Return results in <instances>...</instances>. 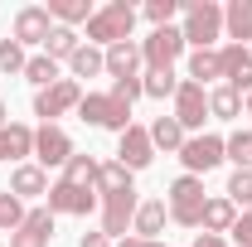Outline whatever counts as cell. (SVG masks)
<instances>
[{
	"label": "cell",
	"instance_id": "obj_38",
	"mask_svg": "<svg viewBox=\"0 0 252 247\" xmlns=\"http://www.w3.org/2000/svg\"><path fill=\"white\" fill-rule=\"evenodd\" d=\"M233 243L252 247V209H243V214H238V223H233Z\"/></svg>",
	"mask_w": 252,
	"mask_h": 247
},
{
	"label": "cell",
	"instance_id": "obj_21",
	"mask_svg": "<svg viewBox=\"0 0 252 247\" xmlns=\"http://www.w3.org/2000/svg\"><path fill=\"white\" fill-rule=\"evenodd\" d=\"M189 83H199V88H214V83H223L219 49H194V54H189Z\"/></svg>",
	"mask_w": 252,
	"mask_h": 247
},
{
	"label": "cell",
	"instance_id": "obj_37",
	"mask_svg": "<svg viewBox=\"0 0 252 247\" xmlns=\"http://www.w3.org/2000/svg\"><path fill=\"white\" fill-rule=\"evenodd\" d=\"M112 97H117L122 107H131L136 97H146V88H141V78H117V83H112Z\"/></svg>",
	"mask_w": 252,
	"mask_h": 247
},
{
	"label": "cell",
	"instance_id": "obj_24",
	"mask_svg": "<svg viewBox=\"0 0 252 247\" xmlns=\"http://www.w3.org/2000/svg\"><path fill=\"white\" fill-rule=\"evenodd\" d=\"M68 73H73V83L78 78H97V73H107V54L97 44H78V54L68 59Z\"/></svg>",
	"mask_w": 252,
	"mask_h": 247
},
{
	"label": "cell",
	"instance_id": "obj_12",
	"mask_svg": "<svg viewBox=\"0 0 252 247\" xmlns=\"http://www.w3.org/2000/svg\"><path fill=\"white\" fill-rule=\"evenodd\" d=\"M219 63H223V83H228L238 97H248L252 93V49H243V44H223Z\"/></svg>",
	"mask_w": 252,
	"mask_h": 247
},
{
	"label": "cell",
	"instance_id": "obj_13",
	"mask_svg": "<svg viewBox=\"0 0 252 247\" xmlns=\"http://www.w3.org/2000/svg\"><path fill=\"white\" fill-rule=\"evenodd\" d=\"M117 160H122V165L131 170V175H136V170H146V165L156 160V146H151V131L131 122V126L122 131V141H117Z\"/></svg>",
	"mask_w": 252,
	"mask_h": 247
},
{
	"label": "cell",
	"instance_id": "obj_9",
	"mask_svg": "<svg viewBox=\"0 0 252 247\" xmlns=\"http://www.w3.org/2000/svg\"><path fill=\"white\" fill-rule=\"evenodd\" d=\"M73 160V136L63 126H39L34 131V165L39 170H63Z\"/></svg>",
	"mask_w": 252,
	"mask_h": 247
},
{
	"label": "cell",
	"instance_id": "obj_27",
	"mask_svg": "<svg viewBox=\"0 0 252 247\" xmlns=\"http://www.w3.org/2000/svg\"><path fill=\"white\" fill-rule=\"evenodd\" d=\"M209 117H219V122H238V117H243V97L233 93L228 83L209 88Z\"/></svg>",
	"mask_w": 252,
	"mask_h": 247
},
{
	"label": "cell",
	"instance_id": "obj_17",
	"mask_svg": "<svg viewBox=\"0 0 252 247\" xmlns=\"http://www.w3.org/2000/svg\"><path fill=\"white\" fill-rule=\"evenodd\" d=\"M107 54V73H112V83L117 78H141V39H126V44H112V49H102Z\"/></svg>",
	"mask_w": 252,
	"mask_h": 247
},
{
	"label": "cell",
	"instance_id": "obj_33",
	"mask_svg": "<svg viewBox=\"0 0 252 247\" xmlns=\"http://www.w3.org/2000/svg\"><path fill=\"white\" fill-rule=\"evenodd\" d=\"M223 199H228L233 209H252V170H233V175H228V189H223Z\"/></svg>",
	"mask_w": 252,
	"mask_h": 247
},
{
	"label": "cell",
	"instance_id": "obj_6",
	"mask_svg": "<svg viewBox=\"0 0 252 247\" xmlns=\"http://www.w3.org/2000/svg\"><path fill=\"white\" fill-rule=\"evenodd\" d=\"M83 102V88L73 83V78H59L54 88H44V93H34V117L44 126H59V117L63 112H73Z\"/></svg>",
	"mask_w": 252,
	"mask_h": 247
},
{
	"label": "cell",
	"instance_id": "obj_30",
	"mask_svg": "<svg viewBox=\"0 0 252 247\" xmlns=\"http://www.w3.org/2000/svg\"><path fill=\"white\" fill-rule=\"evenodd\" d=\"M78 44H83V39H78V30H68V25H54L49 44H44V54H49L54 63H68L73 54H78Z\"/></svg>",
	"mask_w": 252,
	"mask_h": 247
},
{
	"label": "cell",
	"instance_id": "obj_16",
	"mask_svg": "<svg viewBox=\"0 0 252 247\" xmlns=\"http://www.w3.org/2000/svg\"><path fill=\"white\" fill-rule=\"evenodd\" d=\"M165 223H170V209H165V199H141V209H136V218H131V238L160 243Z\"/></svg>",
	"mask_w": 252,
	"mask_h": 247
},
{
	"label": "cell",
	"instance_id": "obj_41",
	"mask_svg": "<svg viewBox=\"0 0 252 247\" xmlns=\"http://www.w3.org/2000/svg\"><path fill=\"white\" fill-rule=\"evenodd\" d=\"M117 247H165V243H146V238H131V233H126V238H122Z\"/></svg>",
	"mask_w": 252,
	"mask_h": 247
},
{
	"label": "cell",
	"instance_id": "obj_15",
	"mask_svg": "<svg viewBox=\"0 0 252 247\" xmlns=\"http://www.w3.org/2000/svg\"><path fill=\"white\" fill-rule=\"evenodd\" d=\"M49 34H54L49 10H44V5H25V10L15 15V34H10V39L30 49V44H49Z\"/></svg>",
	"mask_w": 252,
	"mask_h": 247
},
{
	"label": "cell",
	"instance_id": "obj_4",
	"mask_svg": "<svg viewBox=\"0 0 252 247\" xmlns=\"http://www.w3.org/2000/svg\"><path fill=\"white\" fill-rule=\"evenodd\" d=\"M78 117H83L88 126H102V131H117V136H122L126 126H131V107H122L112 93H83Z\"/></svg>",
	"mask_w": 252,
	"mask_h": 247
},
{
	"label": "cell",
	"instance_id": "obj_20",
	"mask_svg": "<svg viewBox=\"0 0 252 247\" xmlns=\"http://www.w3.org/2000/svg\"><path fill=\"white\" fill-rule=\"evenodd\" d=\"M223 34L248 49V39H252V0H228L223 5Z\"/></svg>",
	"mask_w": 252,
	"mask_h": 247
},
{
	"label": "cell",
	"instance_id": "obj_14",
	"mask_svg": "<svg viewBox=\"0 0 252 247\" xmlns=\"http://www.w3.org/2000/svg\"><path fill=\"white\" fill-rule=\"evenodd\" d=\"M49 243H54V214H49V204L30 209L25 223L10 233V247H49Z\"/></svg>",
	"mask_w": 252,
	"mask_h": 247
},
{
	"label": "cell",
	"instance_id": "obj_22",
	"mask_svg": "<svg viewBox=\"0 0 252 247\" xmlns=\"http://www.w3.org/2000/svg\"><path fill=\"white\" fill-rule=\"evenodd\" d=\"M146 131H151V146H156V151H175V155H180V146L189 141V131L175 122V112H170V117H156Z\"/></svg>",
	"mask_w": 252,
	"mask_h": 247
},
{
	"label": "cell",
	"instance_id": "obj_35",
	"mask_svg": "<svg viewBox=\"0 0 252 247\" xmlns=\"http://www.w3.org/2000/svg\"><path fill=\"white\" fill-rule=\"evenodd\" d=\"M25 214H30V209H25L10 189H0V233H15V228L25 223Z\"/></svg>",
	"mask_w": 252,
	"mask_h": 247
},
{
	"label": "cell",
	"instance_id": "obj_18",
	"mask_svg": "<svg viewBox=\"0 0 252 247\" xmlns=\"http://www.w3.org/2000/svg\"><path fill=\"white\" fill-rule=\"evenodd\" d=\"M10 194L25 204V199H39V194H49V170H39L34 160H25V165H15L10 170Z\"/></svg>",
	"mask_w": 252,
	"mask_h": 247
},
{
	"label": "cell",
	"instance_id": "obj_10",
	"mask_svg": "<svg viewBox=\"0 0 252 247\" xmlns=\"http://www.w3.org/2000/svg\"><path fill=\"white\" fill-rule=\"evenodd\" d=\"M141 209V194L136 189H122V194H107L102 199V233L112 238V243H122L126 233H131V218Z\"/></svg>",
	"mask_w": 252,
	"mask_h": 247
},
{
	"label": "cell",
	"instance_id": "obj_3",
	"mask_svg": "<svg viewBox=\"0 0 252 247\" xmlns=\"http://www.w3.org/2000/svg\"><path fill=\"white\" fill-rule=\"evenodd\" d=\"M204 180L199 175H180L175 185H170V199H165V209H170V223H180V228H199L204 223Z\"/></svg>",
	"mask_w": 252,
	"mask_h": 247
},
{
	"label": "cell",
	"instance_id": "obj_25",
	"mask_svg": "<svg viewBox=\"0 0 252 247\" xmlns=\"http://www.w3.org/2000/svg\"><path fill=\"white\" fill-rule=\"evenodd\" d=\"M233 223H238V209H233V204H228V199H209V204H204V223H199V228H204V233H233Z\"/></svg>",
	"mask_w": 252,
	"mask_h": 247
},
{
	"label": "cell",
	"instance_id": "obj_26",
	"mask_svg": "<svg viewBox=\"0 0 252 247\" xmlns=\"http://www.w3.org/2000/svg\"><path fill=\"white\" fill-rule=\"evenodd\" d=\"M122 189H136L131 185V170H126L122 160H102L97 165V194L107 199V194H122Z\"/></svg>",
	"mask_w": 252,
	"mask_h": 247
},
{
	"label": "cell",
	"instance_id": "obj_40",
	"mask_svg": "<svg viewBox=\"0 0 252 247\" xmlns=\"http://www.w3.org/2000/svg\"><path fill=\"white\" fill-rule=\"evenodd\" d=\"M194 247H228V238H219V233H199Z\"/></svg>",
	"mask_w": 252,
	"mask_h": 247
},
{
	"label": "cell",
	"instance_id": "obj_32",
	"mask_svg": "<svg viewBox=\"0 0 252 247\" xmlns=\"http://www.w3.org/2000/svg\"><path fill=\"white\" fill-rule=\"evenodd\" d=\"M223 160H233L238 170H252V131H233V136H223Z\"/></svg>",
	"mask_w": 252,
	"mask_h": 247
},
{
	"label": "cell",
	"instance_id": "obj_36",
	"mask_svg": "<svg viewBox=\"0 0 252 247\" xmlns=\"http://www.w3.org/2000/svg\"><path fill=\"white\" fill-rule=\"evenodd\" d=\"M146 20H151V30L160 25H175V15H180V0H146V10H141Z\"/></svg>",
	"mask_w": 252,
	"mask_h": 247
},
{
	"label": "cell",
	"instance_id": "obj_19",
	"mask_svg": "<svg viewBox=\"0 0 252 247\" xmlns=\"http://www.w3.org/2000/svg\"><path fill=\"white\" fill-rule=\"evenodd\" d=\"M25 155H34V126H25V122L0 126V160L25 165Z\"/></svg>",
	"mask_w": 252,
	"mask_h": 247
},
{
	"label": "cell",
	"instance_id": "obj_42",
	"mask_svg": "<svg viewBox=\"0 0 252 247\" xmlns=\"http://www.w3.org/2000/svg\"><path fill=\"white\" fill-rule=\"evenodd\" d=\"M0 126H10V107L5 102H0Z\"/></svg>",
	"mask_w": 252,
	"mask_h": 247
},
{
	"label": "cell",
	"instance_id": "obj_7",
	"mask_svg": "<svg viewBox=\"0 0 252 247\" xmlns=\"http://www.w3.org/2000/svg\"><path fill=\"white\" fill-rule=\"evenodd\" d=\"M180 160H185V175H209V170H219L223 165V136L214 131H199V136H189L185 146H180Z\"/></svg>",
	"mask_w": 252,
	"mask_h": 247
},
{
	"label": "cell",
	"instance_id": "obj_34",
	"mask_svg": "<svg viewBox=\"0 0 252 247\" xmlns=\"http://www.w3.org/2000/svg\"><path fill=\"white\" fill-rule=\"evenodd\" d=\"M25 63H30L25 44H15V39H0V73H5V78H25Z\"/></svg>",
	"mask_w": 252,
	"mask_h": 247
},
{
	"label": "cell",
	"instance_id": "obj_2",
	"mask_svg": "<svg viewBox=\"0 0 252 247\" xmlns=\"http://www.w3.org/2000/svg\"><path fill=\"white\" fill-rule=\"evenodd\" d=\"M131 30H136V5H126V0H107V5H97V15L88 20V44L112 49V44H126Z\"/></svg>",
	"mask_w": 252,
	"mask_h": 247
},
{
	"label": "cell",
	"instance_id": "obj_23",
	"mask_svg": "<svg viewBox=\"0 0 252 247\" xmlns=\"http://www.w3.org/2000/svg\"><path fill=\"white\" fill-rule=\"evenodd\" d=\"M44 10H49V20H54V25H68V30H73V25H88V20L97 15L93 0H49Z\"/></svg>",
	"mask_w": 252,
	"mask_h": 247
},
{
	"label": "cell",
	"instance_id": "obj_8",
	"mask_svg": "<svg viewBox=\"0 0 252 247\" xmlns=\"http://www.w3.org/2000/svg\"><path fill=\"white\" fill-rule=\"evenodd\" d=\"M175 102V122L185 126V131H204V122H209V88H199V83H189V78H180V93L170 97Z\"/></svg>",
	"mask_w": 252,
	"mask_h": 247
},
{
	"label": "cell",
	"instance_id": "obj_43",
	"mask_svg": "<svg viewBox=\"0 0 252 247\" xmlns=\"http://www.w3.org/2000/svg\"><path fill=\"white\" fill-rule=\"evenodd\" d=\"M243 117H252V93H248V97H243Z\"/></svg>",
	"mask_w": 252,
	"mask_h": 247
},
{
	"label": "cell",
	"instance_id": "obj_31",
	"mask_svg": "<svg viewBox=\"0 0 252 247\" xmlns=\"http://www.w3.org/2000/svg\"><path fill=\"white\" fill-rule=\"evenodd\" d=\"M25 83H34L39 93H44V88H54V83H59V63L49 59V54H34V59L25 63Z\"/></svg>",
	"mask_w": 252,
	"mask_h": 247
},
{
	"label": "cell",
	"instance_id": "obj_28",
	"mask_svg": "<svg viewBox=\"0 0 252 247\" xmlns=\"http://www.w3.org/2000/svg\"><path fill=\"white\" fill-rule=\"evenodd\" d=\"M141 88H146V97H160V102H165V97L180 93V73H175V68H146V73H141Z\"/></svg>",
	"mask_w": 252,
	"mask_h": 247
},
{
	"label": "cell",
	"instance_id": "obj_39",
	"mask_svg": "<svg viewBox=\"0 0 252 247\" xmlns=\"http://www.w3.org/2000/svg\"><path fill=\"white\" fill-rule=\"evenodd\" d=\"M78 247H117V243H112L107 233H83V238H78Z\"/></svg>",
	"mask_w": 252,
	"mask_h": 247
},
{
	"label": "cell",
	"instance_id": "obj_1",
	"mask_svg": "<svg viewBox=\"0 0 252 247\" xmlns=\"http://www.w3.org/2000/svg\"><path fill=\"white\" fill-rule=\"evenodd\" d=\"M180 15H185V25H180L185 44L214 49V44L223 39V5L219 0H180Z\"/></svg>",
	"mask_w": 252,
	"mask_h": 247
},
{
	"label": "cell",
	"instance_id": "obj_29",
	"mask_svg": "<svg viewBox=\"0 0 252 247\" xmlns=\"http://www.w3.org/2000/svg\"><path fill=\"white\" fill-rule=\"evenodd\" d=\"M97 165H102V160H93V155H78V151H73V160L63 165L59 180H68V185H78V189H97Z\"/></svg>",
	"mask_w": 252,
	"mask_h": 247
},
{
	"label": "cell",
	"instance_id": "obj_5",
	"mask_svg": "<svg viewBox=\"0 0 252 247\" xmlns=\"http://www.w3.org/2000/svg\"><path fill=\"white\" fill-rule=\"evenodd\" d=\"M185 34H180V25H160V30H151L146 39H141V59H146V68H175V59L185 54Z\"/></svg>",
	"mask_w": 252,
	"mask_h": 247
},
{
	"label": "cell",
	"instance_id": "obj_11",
	"mask_svg": "<svg viewBox=\"0 0 252 247\" xmlns=\"http://www.w3.org/2000/svg\"><path fill=\"white\" fill-rule=\"evenodd\" d=\"M49 214L59 218V214H68V218H88L97 209V189H78V185H68V180H54L49 185Z\"/></svg>",
	"mask_w": 252,
	"mask_h": 247
}]
</instances>
